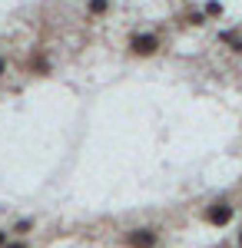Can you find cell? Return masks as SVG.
Wrapping results in <instances>:
<instances>
[{
	"mask_svg": "<svg viewBox=\"0 0 242 248\" xmlns=\"http://www.w3.org/2000/svg\"><path fill=\"white\" fill-rule=\"evenodd\" d=\"M0 73H3V60H0Z\"/></svg>",
	"mask_w": 242,
	"mask_h": 248,
	"instance_id": "cell-9",
	"label": "cell"
},
{
	"mask_svg": "<svg viewBox=\"0 0 242 248\" xmlns=\"http://www.w3.org/2000/svg\"><path fill=\"white\" fill-rule=\"evenodd\" d=\"M206 14H209V17L223 14V3H219V0H209V3H206Z\"/></svg>",
	"mask_w": 242,
	"mask_h": 248,
	"instance_id": "cell-6",
	"label": "cell"
},
{
	"mask_svg": "<svg viewBox=\"0 0 242 248\" xmlns=\"http://www.w3.org/2000/svg\"><path fill=\"white\" fill-rule=\"evenodd\" d=\"M206 222L209 225H225V222H232V205L229 202H216V205H209V212H206Z\"/></svg>",
	"mask_w": 242,
	"mask_h": 248,
	"instance_id": "cell-3",
	"label": "cell"
},
{
	"mask_svg": "<svg viewBox=\"0 0 242 248\" xmlns=\"http://www.w3.org/2000/svg\"><path fill=\"white\" fill-rule=\"evenodd\" d=\"M126 245L130 248H156L159 245V235H156V229H133L126 235Z\"/></svg>",
	"mask_w": 242,
	"mask_h": 248,
	"instance_id": "cell-2",
	"label": "cell"
},
{
	"mask_svg": "<svg viewBox=\"0 0 242 248\" xmlns=\"http://www.w3.org/2000/svg\"><path fill=\"white\" fill-rule=\"evenodd\" d=\"M3 248H30V245H27L23 238H17V242H7V245H3Z\"/></svg>",
	"mask_w": 242,
	"mask_h": 248,
	"instance_id": "cell-7",
	"label": "cell"
},
{
	"mask_svg": "<svg viewBox=\"0 0 242 248\" xmlns=\"http://www.w3.org/2000/svg\"><path fill=\"white\" fill-rule=\"evenodd\" d=\"M106 7H110V0H90V14H93V17L106 14Z\"/></svg>",
	"mask_w": 242,
	"mask_h": 248,
	"instance_id": "cell-4",
	"label": "cell"
},
{
	"mask_svg": "<svg viewBox=\"0 0 242 248\" xmlns=\"http://www.w3.org/2000/svg\"><path fill=\"white\" fill-rule=\"evenodd\" d=\"M239 248H242V235H239Z\"/></svg>",
	"mask_w": 242,
	"mask_h": 248,
	"instance_id": "cell-10",
	"label": "cell"
},
{
	"mask_svg": "<svg viewBox=\"0 0 242 248\" xmlns=\"http://www.w3.org/2000/svg\"><path fill=\"white\" fill-rule=\"evenodd\" d=\"M130 50L136 57H153V53L159 50V37H156V33H136V37L130 40Z\"/></svg>",
	"mask_w": 242,
	"mask_h": 248,
	"instance_id": "cell-1",
	"label": "cell"
},
{
	"mask_svg": "<svg viewBox=\"0 0 242 248\" xmlns=\"http://www.w3.org/2000/svg\"><path fill=\"white\" fill-rule=\"evenodd\" d=\"M30 229H34V222H30V218H20L17 225H14V232H17V235H27Z\"/></svg>",
	"mask_w": 242,
	"mask_h": 248,
	"instance_id": "cell-5",
	"label": "cell"
},
{
	"mask_svg": "<svg viewBox=\"0 0 242 248\" xmlns=\"http://www.w3.org/2000/svg\"><path fill=\"white\" fill-rule=\"evenodd\" d=\"M7 242H10V238H7V232H3V229H0V248H3V245H7Z\"/></svg>",
	"mask_w": 242,
	"mask_h": 248,
	"instance_id": "cell-8",
	"label": "cell"
}]
</instances>
